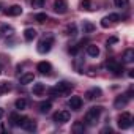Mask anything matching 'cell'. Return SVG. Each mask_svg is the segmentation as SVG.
<instances>
[{
  "mask_svg": "<svg viewBox=\"0 0 134 134\" xmlns=\"http://www.w3.org/2000/svg\"><path fill=\"white\" fill-rule=\"evenodd\" d=\"M103 132H112V129H110V128H104Z\"/></svg>",
  "mask_w": 134,
  "mask_h": 134,
  "instance_id": "obj_33",
  "label": "cell"
},
{
  "mask_svg": "<svg viewBox=\"0 0 134 134\" xmlns=\"http://www.w3.org/2000/svg\"><path fill=\"white\" fill-rule=\"evenodd\" d=\"M0 73H2V70H0Z\"/></svg>",
  "mask_w": 134,
  "mask_h": 134,
  "instance_id": "obj_37",
  "label": "cell"
},
{
  "mask_svg": "<svg viewBox=\"0 0 134 134\" xmlns=\"http://www.w3.org/2000/svg\"><path fill=\"white\" fill-rule=\"evenodd\" d=\"M68 106L73 109V110H79L82 107V98L81 96H71L70 101H68Z\"/></svg>",
  "mask_w": 134,
  "mask_h": 134,
  "instance_id": "obj_10",
  "label": "cell"
},
{
  "mask_svg": "<svg viewBox=\"0 0 134 134\" xmlns=\"http://www.w3.org/2000/svg\"><path fill=\"white\" fill-rule=\"evenodd\" d=\"M107 18V21L110 22V24H117L118 21H120V14H117V13H112V14H109V16H106Z\"/></svg>",
  "mask_w": 134,
  "mask_h": 134,
  "instance_id": "obj_29",
  "label": "cell"
},
{
  "mask_svg": "<svg viewBox=\"0 0 134 134\" xmlns=\"http://www.w3.org/2000/svg\"><path fill=\"white\" fill-rule=\"evenodd\" d=\"M0 33H2L3 36H13V33H14V29H13L11 25H7V24H3V25H0Z\"/></svg>",
  "mask_w": 134,
  "mask_h": 134,
  "instance_id": "obj_17",
  "label": "cell"
},
{
  "mask_svg": "<svg viewBox=\"0 0 134 134\" xmlns=\"http://www.w3.org/2000/svg\"><path fill=\"white\" fill-rule=\"evenodd\" d=\"M71 90H73V84H70V82H58L54 88L49 90V93L52 96H65V95L71 93Z\"/></svg>",
  "mask_w": 134,
  "mask_h": 134,
  "instance_id": "obj_2",
  "label": "cell"
},
{
  "mask_svg": "<svg viewBox=\"0 0 134 134\" xmlns=\"http://www.w3.org/2000/svg\"><path fill=\"white\" fill-rule=\"evenodd\" d=\"M7 16H21L22 14V7L21 5H11L8 10H5Z\"/></svg>",
  "mask_w": 134,
  "mask_h": 134,
  "instance_id": "obj_11",
  "label": "cell"
},
{
  "mask_svg": "<svg viewBox=\"0 0 134 134\" xmlns=\"http://www.w3.org/2000/svg\"><path fill=\"white\" fill-rule=\"evenodd\" d=\"M10 90H11V85L8 82H0V95H3V93H7Z\"/></svg>",
  "mask_w": 134,
  "mask_h": 134,
  "instance_id": "obj_27",
  "label": "cell"
},
{
  "mask_svg": "<svg viewBox=\"0 0 134 134\" xmlns=\"http://www.w3.org/2000/svg\"><path fill=\"white\" fill-rule=\"evenodd\" d=\"M73 131H74V132H84V131H85L84 121H76V123L73 125Z\"/></svg>",
  "mask_w": 134,
  "mask_h": 134,
  "instance_id": "obj_25",
  "label": "cell"
},
{
  "mask_svg": "<svg viewBox=\"0 0 134 134\" xmlns=\"http://www.w3.org/2000/svg\"><path fill=\"white\" fill-rule=\"evenodd\" d=\"M36 70L43 74V76H49L51 71H52V65L49 62H40L38 66H36Z\"/></svg>",
  "mask_w": 134,
  "mask_h": 134,
  "instance_id": "obj_8",
  "label": "cell"
},
{
  "mask_svg": "<svg viewBox=\"0 0 134 134\" xmlns=\"http://www.w3.org/2000/svg\"><path fill=\"white\" fill-rule=\"evenodd\" d=\"M0 10H2V3H0Z\"/></svg>",
  "mask_w": 134,
  "mask_h": 134,
  "instance_id": "obj_36",
  "label": "cell"
},
{
  "mask_svg": "<svg viewBox=\"0 0 134 134\" xmlns=\"http://www.w3.org/2000/svg\"><path fill=\"white\" fill-rule=\"evenodd\" d=\"M32 7L33 8H43L44 7V0H32Z\"/></svg>",
  "mask_w": 134,
  "mask_h": 134,
  "instance_id": "obj_31",
  "label": "cell"
},
{
  "mask_svg": "<svg viewBox=\"0 0 134 134\" xmlns=\"http://www.w3.org/2000/svg\"><path fill=\"white\" fill-rule=\"evenodd\" d=\"M54 11L58 14H65L68 11V2L66 0H54Z\"/></svg>",
  "mask_w": 134,
  "mask_h": 134,
  "instance_id": "obj_6",
  "label": "cell"
},
{
  "mask_svg": "<svg viewBox=\"0 0 134 134\" xmlns=\"http://www.w3.org/2000/svg\"><path fill=\"white\" fill-rule=\"evenodd\" d=\"M70 118H71V114L68 110H58L54 115V120L57 123H66V121H70Z\"/></svg>",
  "mask_w": 134,
  "mask_h": 134,
  "instance_id": "obj_7",
  "label": "cell"
},
{
  "mask_svg": "<svg viewBox=\"0 0 134 134\" xmlns=\"http://www.w3.org/2000/svg\"><path fill=\"white\" fill-rule=\"evenodd\" d=\"M128 101H129V98H128L126 95H120V96H117V99L114 101V106H115L117 109H121V107H125V106L128 104Z\"/></svg>",
  "mask_w": 134,
  "mask_h": 134,
  "instance_id": "obj_12",
  "label": "cell"
},
{
  "mask_svg": "<svg viewBox=\"0 0 134 134\" xmlns=\"http://www.w3.org/2000/svg\"><path fill=\"white\" fill-rule=\"evenodd\" d=\"M35 21L40 22V24L46 22V21H47V14H46V13H38V14H35Z\"/></svg>",
  "mask_w": 134,
  "mask_h": 134,
  "instance_id": "obj_28",
  "label": "cell"
},
{
  "mask_svg": "<svg viewBox=\"0 0 134 134\" xmlns=\"http://www.w3.org/2000/svg\"><path fill=\"white\" fill-rule=\"evenodd\" d=\"M114 3H115V7H118V8H125V7L129 3V0H114Z\"/></svg>",
  "mask_w": 134,
  "mask_h": 134,
  "instance_id": "obj_30",
  "label": "cell"
},
{
  "mask_svg": "<svg viewBox=\"0 0 134 134\" xmlns=\"http://www.w3.org/2000/svg\"><path fill=\"white\" fill-rule=\"evenodd\" d=\"M33 81H35V76H33V73H24V74L19 77V82H21L22 85L33 84Z\"/></svg>",
  "mask_w": 134,
  "mask_h": 134,
  "instance_id": "obj_13",
  "label": "cell"
},
{
  "mask_svg": "<svg viewBox=\"0 0 134 134\" xmlns=\"http://www.w3.org/2000/svg\"><path fill=\"white\" fill-rule=\"evenodd\" d=\"M22 115H19L18 112H13V114H10V123L13 125V126H21V123H22Z\"/></svg>",
  "mask_w": 134,
  "mask_h": 134,
  "instance_id": "obj_14",
  "label": "cell"
},
{
  "mask_svg": "<svg viewBox=\"0 0 134 134\" xmlns=\"http://www.w3.org/2000/svg\"><path fill=\"white\" fill-rule=\"evenodd\" d=\"M117 41H118V38H117V36H112V38H109V40H107V47H109L110 44H115Z\"/></svg>",
  "mask_w": 134,
  "mask_h": 134,
  "instance_id": "obj_32",
  "label": "cell"
},
{
  "mask_svg": "<svg viewBox=\"0 0 134 134\" xmlns=\"http://www.w3.org/2000/svg\"><path fill=\"white\" fill-rule=\"evenodd\" d=\"M24 38H25V41H33L36 38V30L35 29H25L24 30Z\"/></svg>",
  "mask_w": 134,
  "mask_h": 134,
  "instance_id": "obj_18",
  "label": "cell"
},
{
  "mask_svg": "<svg viewBox=\"0 0 134 134\" xmlns=\"http://www.w3.org/2000/svg\"><path fill=\"white\" fill-rule=\"evenodd\" d=\"M3 131H5V128H3V126H0V132H3Z\"/></svg>",
  "mask_w": 134,
  "mask_h": 134,
  "instance_id": "obj_35",
  "label": "cell"
},
{
  "mask_svg": "<svg viewBox=\"0 0 134 134\" xmlns=\"http://www.w3.org/2000/svg\"><path fill=\"white\" fill-rule=\"evenodd\" d=\"M82 30H84V33H92V32L95 30V25H93L92 22H88V21H84V24H82Z\"/></svg>",
  "mask_w": 134,
  "mask_h": 134,
  "instance_id": "obj_22",
  "label": "cell"
},
{
  "mask_svg": "<svg viewBox=\"0 0 134 134\" xmlns=\"http://www.w3.org/2000/svg\"><path fill=\"white\" fill-rule=\"evenodd\" d=\"M103 114V107L101 106H93L87 110L85 117H84V121L88 125V126H95L98 121H99V117Z\"/></svg>",
  "mask_w": 134,
  "mask_h": 134,
  "instance_id": "obj_1",
  "label": "cell"
},
{
  "mask_svg": "<svg viewBox=\"0 0 134 134\" xmlns=\"http://www.w3.org/2000/svg\"><path fill=\"white\" fill-rule=\"evenodd\" d=\"M106 68L109 70V71H112L114 74H121V71H123V66H121V63H118V62H115V60H112V58H109L107 62H106Z\"/></svg>",
  "mask_w": 134,
  "mask_h": 134,
  "instance_id": "obj_5",
  "label": "cell"
},
{
  "mask_svg": "<svg viewBox=\"0 0 134 134\" xmlns=\"http://www.w3.org/2000/svg\"><path fill=\"white\" fill-rule=\"evenodd\" d=\"M132 125V115L129 112H121L118 115V128L120 129H128Z\"/></svg>",
  "mask_w": 134,
  "mask_h": 134,
  "instance_id": "obj_3",
  "label": "cell"
},
{
  "mask_svg": "<svg viewBox=\"0 0 134 134\" xmlns=\"http://www.w3.org/2000/svg\"><path fill=\"white\" fill-rule=\"evenodd\" d=\"M44 90H46L44 84H41V82H38V84H33V95L40 96V95H43V93H44Z\"/></svg>",
  "mask_w": 134,
  "mask_h": 134,
  "instance_id": "obj_20",
  "label": "cell"
},
{
  "mask_svg": "<svg viewBox=\"0 0 134 134\" xmlns=\"http://www.w3.org/2000/svg\"><path fill=\"white\" fill-rule=\"evenodd\" d=\"M65 33L68 35V36H74L76 33H77V27H76V24H70L68 27H66V30H65Z\"/></svg>",
  "mask_w": 134,
  "mask_h": 134,
  "instance_id": "obj_23",
  "label": "cell"
},
{
  "mask_svg": "<svg viewBox=\"0 0 134 134\" xmlns=\"http://www.w3.org/2000/svg\"><path fill=\"white\" fill-rule=\"evenodd\" d=\"M2 117H3V110H2V109H0V118H2Z\"/></svg>",
  "mask_w": 134,
  "mask_h": 134,
  "instance_id": "obj_34",
  "label": "cell"
},
{
  "mask_svg": "<svg viewBox=\"0 0 134 134\" xmlns=\"http://www.w3.org/2000/svg\"><path fill=\"white\" fill-rule=\"evenodd\" d=\"M99 96H101V88H92V90L85 92L87 99H95V98H99Z\"/></svg>",
  "mask_w": 134,
  "mask_h": 134,
  "instance_id": "obj_16",
  "label": "cell"
},
{
  "mask_svg": "<svg viewBox=\"0 0 134 134\" xmlns=\"http://www.w3.org/2000/svg\"><path fill=\"white\" fill-rule=\"evenodd\" d=\"M14 106H16V109H19V110H24V109L27 107V99H24V98H19V99H16Z\"/></svg>",
  "mask_w": 134,
  "mask_h": 134,
  "instance_id": "obj_24",
  "label": "cell"
},
{
  "mask_svg": "<svg viewBox=\"0 0 134 134\" xmlns=\"http://www.w3.org/2000/svg\"><path fill=\"white\" fill-rule=\"evenodd\" d=\"M51 107H52V103H51V101H43V103H40V106H38V109H40V112H41V114L49 112V110H51Z\"/></svg>",
  "mask_w": 134,
  "mask_h": 134,
  "instance_id": "obj_21",
  "label": "cell"
},
{
  "mask_svg": "<svg viewBox=\"0 0 134 134\" xmlns=\"http://www.w3.org/2000/svg\"><path fill=\"white\" fill-rule=\"evenodd\" d=\"M123 63H132L134 62V49H126L123 52Z\"/></svg>",
  "mask_w": 134,
  "mask_h": 134,
  "instance_id": "obj_15",
  "label": "cell"
},
{
  "mask_svg": "<svg viewBox=\"0 0 134 134\" xmlns=\"http://www.w3.org/2000/svg\"><path fill=\"white\" fill-rule=\"evenodd\" d=\"M21 128H24L25 131H35L36 129V123L32 120V118H29V117H24L22 118V123H21Z\"/></svg>",
  "mask_w": 134,
  "mask_h": 134,
  "instance_id": "obj_9",
  "label": "cell"
},
{
  "mask_svg": "<svg viewBox=\"0 0 134 134\" xmlns=\"http://www.w3.org/2000/svg\"><path fill=\"white\" fill-rule=\"evenodd\" d=\"M81 8L82 10H87V11H92L93 10V5H92L90 0H82V2H81Z\"/></svg>",
  "mask_w": 134,
  "mask_h": 134,
  "instance_id": "obj_26",
  "label": "cell"
},
{
  "mask_svg": "<svg viewBox=\"0 0 134 134\" xmlns=\"http://www.w3.org/2000/svg\"><path fill=\"white\" fill-rule=\"evenodd\" d=\"M52 44H54V38L52 36H47V38H43L40 43H38V52L40 54H47L51 49H52Z\"/></svg>",
  "mask_w": 134,
  "mask_h": 134,
  "instance_id": "obj_4",
  "label": "cell"
},
{
  "mask_svg": "<svg viewBox=\"0 0 134 134\" xmlns=\"http://www.w3.org/2000/svg\"><path fill=\"white\" fill-rule=\"evenodd\" d=\"M87 55H90V57H98V55H99V47L95 46V44H88V46H87Z\"/></svg>",
  "mask_w": 134,
  "mask_h": 134,
  "instance_id": "obj_19",
  "label": "cell"
}]
</instances>
